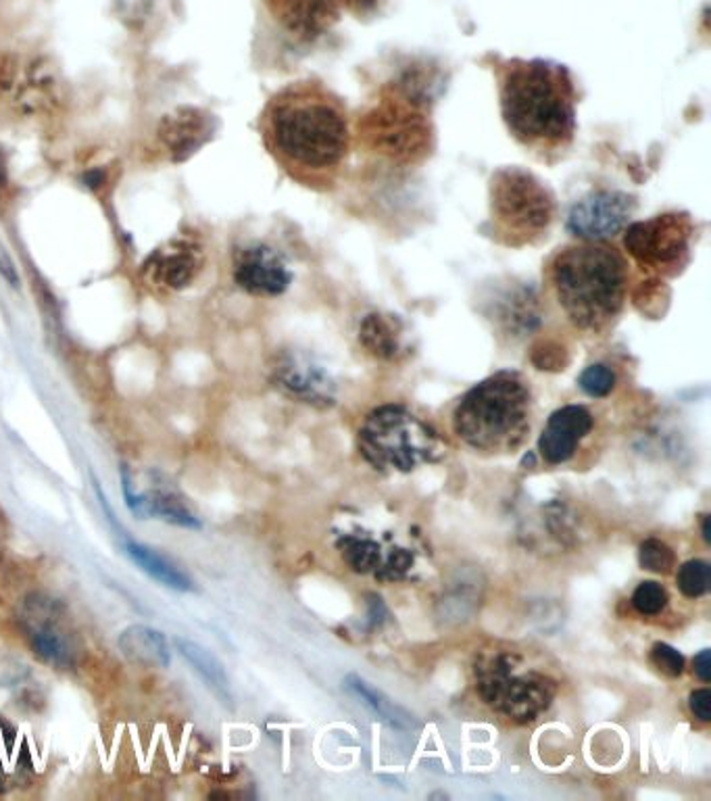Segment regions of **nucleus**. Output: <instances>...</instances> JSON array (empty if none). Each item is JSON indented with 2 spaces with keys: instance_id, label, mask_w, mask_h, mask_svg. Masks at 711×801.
Instances as JSON below:
<instances>
[{
  "instance_id": "nucleus-1",
  "label": "nucleus",
  "mask_w": 711,
  "mask_h": 801,
  "mask_svg": "<svg viewBox=\"0 0 711 801\" xmlns=\"http://www.w3.org/2000/svg\"><path fill=\"white\" fill-rule=\"evenodd\" d=\"M265 147L295 180L328 188L350 152L348 113L319 82L282 88L261 117Z\"/></svg>"
},
{
  "instance_id": "nucleus-2",
  "label": "nucleus",
  "mask_w": 711,
  "mask_h": 801,
  "mask_svg": "<svg viewBox=\"0 0 711 801\" xmlns=\"http://www.w3.org/2000/svg\"><path fill=\"white\" fill-rule=\"evenodd\" d=\"M501 116L513 138L536 152L567 149L576 134L570 71L543 59H512L498 69Z\"/></svg>"
},
{
  "instance_id": "nucleus-3",
  "label": "nucleus",
  "mask_w": 711,
  "mask_h": 801,
  "mask_svg": "<svg viewBox=\"0 0 711 801\" xmlns=\"http://www.w3.org/2000/svg\"><path fill=\"white\" fill-rule=\"evenodd\" d=\"M546 278L567 319L580 330L596 333L624 307L629 261L608 240H580L551 257Z\"/></svg>"
},
{
  "instance_id": "nucleus-4",
  "label": "nucleus",
  "mask_w": 711,
  "mask_h": 801,
  "mask_svg": "<svg viewBox=\"0 0 711 801\" xmlns=\"http://www.w3.org/2000/svg\"><path fill=\"white\" fill-rule=\"evenodd\" d=\"M530 386L515 372H498L470 388L453 412V431L472 449L503 453L530 431Z\"/></svg>"
},
{
  "instance_id": "nucleus-5",
  "label": "nucleus",
  "mask_w": 711,
  "mask_h": 801,
  "mask_svg": "<svg viewBox=\"0 0 711 801\" xmlns=\"http://www.w3.org/2000/svg\"><path fill=\"white\" fill-rule=\"evenodd\" d=\"M488 192L493 234L507 247L541 240L555 221L557 205L553 192L522 167L496 169Z\"/></svg>"
},
{
  "instance_id": "nucleus-6",
  "label": "nucleus",
  "mask_w": 711,
  "mask_h": 801,
  "mask_svg": "<svg viewBox=\"0 0 711 801\" xmlns=\"http://www.w3.org/2000/svg\"><path fill=\"white\" fill-rule=\"evenodd\" d=\"M359 451L372 466L397 472H412L443 455L436 433L403 405H382L365 417Z\"/></svg>"
},
{
  "instance_id": "nucleus-7",
  "label": "nucleus",
  "mask_w": 711,
  "mask_h": 801,
  "mask_svg": "<svg viewBox=\"0 0 711 801\" xmlns=\"http://www.w3.org/2000/svg\"><path fill=\"white\" fill-rule=\"evenodd\" d=\"M520 657L512 651H495L476 666L478 693L496 712L515 722H532L555 698V684L539 672H517Z\"/></svg>"
},
{
  "instance_id": "nucleus-8",
  "label": "nucleus",
  "mask_w": 711,
  "mask_h": 801,
  "mask_svg": "<svg viewBox=\"0 0 711 801\" xmlns=\"http://www.w3.org/2000/svg\"><path fill=\"white\" fill-rule=\"evenodd\" d=\"M693 234L695 226L691 217L665 214L626 226L624 247L643 269L677 274L689 259Z\"/></svg>"
},
{
  "instance_id": "nucleus-9",
  "label": "nucleus",
  "mask_w": 711,
  "mask_h": 801,
  "mask_svg": "<svg viewBox=\"0 0 711 801\" xmlns=\"http://www.w3.org/2000/svg\"><path fill=\"white\" fill-rule=\"evenodd\" d=\"M365 136L372 147L393 159H414L428 149V123L419 113L412 90L397 92L365 117Z\"/></svg>"
},
{
  "instance_id": "nucleus-10",
  "label": "nucleus",
  "mask_w": 711,
  "mask_h": 801,
  "mask_svg": "<svg viewBox=\"0 0 711 801\" xmlns=\"http://www.w3.org/2000/svg\"><path fill=\"white\" fill-rule=\"evenodd\" d=\"M121 481H124V497L134 516L140 520H150V517L161 520L167 524L190 531H197L203 526L199 516L188 505V500L161 474H149L147 486H140L134 478L132 472L124 467Z\"/></svg>"
},
{
  "instance_id": "nucleus-11",
  "label": "nucleus",
  "mask_w": 711,
  "mask_h": 801,
  "mask_svg": "<svg viewBox=\"0 0 711 801\" xmlns=\"http://www.w3.org/2000/svg\"><path fill=\"white\" fill-rule=\"evenodd\" d=\"M636 211V200L618 190H595L567 214V233L580 240H608L629 226Z\"/></svg>"
},
{
  "instance_id": "nucleus-12",
  "label": "nucleus",
  "mask_w": 711,
  "mask_h": 801,
  "mask_svg": "<svg viewBox=\"0 0 711 801\" xmlns=\"http://www.w3.org/2000/svg\"><path fill=\"white\" fill-rule=\"evenodd\" d=\"M23 629L33 653L55 668H71L76 662V645L61 622L57 603L42 597L28 601Z\"/></svg>"
},
{
  "instance_id": "nucleus-13",
  "label": "nucleus",
  "mask_w": 711,
  "mask_h": 801,
  "mask_svg": "<svg viewBox=\"0 0 711 801\" xmlns=\"http://www.w3.org/2000/svg\"><path fill=\"white\" fill-rule=\"evenodd\" d=\"M234 283L255 297H278L293 274L280 255L267 245H248L234 257Z\"/></svg>"
},
{
  "instance_id": "nucleus-14",
  "label": "nucleus",
  "mask_w": 711,
  "mask_h": 801,
  "mask_svg": "<svg viewBox=\"0 0 711 801\" xmlns=\"http://www.w3.org/2000/svg\"><path fill=\"white\" fill-rule=\"evenodd\" d=\"M284 30L300 40H315L338 21L343 0H265Z\"/></svg>"
},
{
  "instance_id": "nucleus-15",
  "label": "nucleus",
  "mask_w": 711,
  "mask_h": 801,
  "mask_svg": "<svg viewBox=\"0 0 711 801\" xmlns=\"http://www.w3.org/2000/svg\"><path fill=\"white\" fill-rule=\"evenodd\" d=\"M593 431V416L582 405H565L549 417L539 438V451L549 464H563L574 457L579 443Z\"/></svg>"
},
{
  "instance_id": "nucleus-16",
  "label": "nucleus",
  "mask_w": 711,
  "mask_h": 801,
  "mask_svg": "<svg viewBox=\"0 0 711 801\" xmlns=\"http://www.w3.org/2000/svg\"><path fill=\"white\" fill-rule=\"evenodd\" d=\"M149 280L169 290H180L192 283L200 271V247L188 240H174L166 249L152 253L145 264Z\"/></svg>"
},
{
  "instance_id": "nucleus-17",
  "label": "nucleus",
  "mask_w": 711,
  "mask_h": 801,
  "mask_svg": "<svg viewBox=\"0 0 711 801\" xmlns=\"http://www.w3.org/2000/svg\"><path fill=\"white\" fill-rule=\"evenodd\" d=\"M214 121L199 109H180L167 116L159 128V136L174 161H184L211 138Z\"/></svg>"
},
{
  "instance_id": "nucleus-18",
  "label": "nucleus",
  "mask_w": 711,
  "mask_h": 801,
  "mask_svg": "<svg viewBox=\"0 0 711 801\" xmlns=\"http://www.w3.org/2000/svg\"><path fill=\"white\" fill-rule=\"evenodd\" d=\"M276 380L284 390L305 403H332L330 378L307 359L284 357L276 366Z\"/></svg>"
},
{
  "instance_id": "nucleus-19",
  "label": "nucleus",
  "mask_w": 711,
  "mask_h": 801,
  "mask_svg": "<svg viewBox=\"0 0 711 801\" xmlns=\"http://www.w3.org/2000/svg\"><path fill=\"white\" fill-rule=\"evenodd\" d=\"M117 645L121 655L134 666L167 668L171 662V651L166 634L150 626H130L119 634Z\"/></svg>"
},
{
  "instance_id": "nucleus-20",
  "label": "nucleus",
  "mask_w": 711,
  "mask_h": 801,
  "mask_svg": "<svg viewBox=\"0 0 711 801\" xmlns=\"http://www.w3.org/2000/svg\"><path fill=\"white\" fill-rule=\"evenodd\" d=\"M126 553L136 566L140 567L145 574H149L152 581L164 584L167 589L182 591V593L195 591L192 578L176 566L171 560H167L166 555L150 550L138 541H126Z\"/></svg>"
},
{
  "instance_id": "nucleus-21",
  "label": "nucleus",
  "mask_w": 711,
  "mask_h": 801,
  "mask_svg": "<svg viewBox=\"0 0 711 801\" xmlns=\"http://www.w3.org/2000/svg\"><path fill=\"white\" fill-rule=\"evenodd\" d=\"M176 647L182 653L184 660L197 670V674L207 683V686L214 689L217 698L226 705H230V701H233L230 681L216 655L209 653L205 647H200L199 643H195L190 639H176Z\"/></svg>"
},
{
  "instance_id": "nucleus-22",
  "label": "nucleus",
  "mask_w": 711,
  "mask_h": 801,
  "mask_svg": "<svg viewBox=\"0 0 711 801\" xmlns=\"http://www.w3.org/2000/svg\"><path fill=\"white\" fill-rule=\"evenodd\" d=\"M345 683H347L348 691H353L359 700H364L365 705H367L374 714H378L384 722H388V724H393V726H397V729H412V726H415V720L412 714H407L403 708H398L395 701L386 698L382 691H378L376 686H372L367 681H364L362 676L348 674Z\"/></svg>"
},
{
  "instance_id": "nucleus-23",
  "label": "nucleus",
  "mask_w": 711,
  "mask_h": 801,
  "mask_svg": "<svg viewBox=\"0 0 711 801\" xmlns=\"http://www.w3.org/2000/svg\"><path fill=\"white\" fill-rule=\"evenodd\" d=\"M28 755L19 743V733L16 726L7 720H0V793L11 789L17 779L26 772Z\"/></svg>"
},
{
  "instance_id": "nucleus-24",
  "label": "nucleus",
  "mask_w": 711,
  "mask_h": 801,
  "mask_svg": "<svg viewBox=\"0 0 711 801\" xmlns=\"http://www.w3.org/2000/svg\"><path fill=\"white\" fill-rule=\"evenodd\" d=\"M359 340L364 343L365 349L369 350L376 357H393L397 355L398 336L393 328V324L386 317L372 314L362 322V330H359Z\"/></svg>"
},
{
  "instance_id": "nucleus-25",
  "label": "nucleus",
  "mask_w": 711,
  "mask_h": 801,
  "mask_svg": "<svg viewBox=\"0 0 711 801\" xmlns=\"http://www.w3.org/2000/svg\"><path fill=\"white\" fill-rule=\"evenodd\" d=\"M679 589L682 595L695 600L710 589V564L703 560H691L679 570Z\"/></svg>"
},
{
  "instance_id": "nucleus-26",
  "label": "nucleus",
  "mask_w": 711,
  "mask_h": 801,
  "mask_svg": "<svg viewBox=\"0 0 711 801\" xmlns=\"http://www.w3.org/2000/svg\"><path fill=\"white\" fill-rule=\"evenodd\" d=\"M632 605L643 616H658L668 605V591L663 589L662 584L653 583V581L641 583L632 595Z\"/></svg>"
},
{
  "instance_id": "nucleus-27",
  "label": "nucleus",
  "mask_w": 711,
  "mask_h": 801,
  "mask_svg": "<svg viewBox=\"0 0 711 801\" xmlns=\"http://www.w3.org/2000/svg\"><path fill=\"white\" fill-rule=\"evenodd\" d=\"M641 566L655 572V574H668L674 567V551L670 550L660 538H646L639 551Z\"/></svg>"
},
{
  "instance_id": "nucleus-28",
  "label": "nucleus",
  "mask_w": 711,
  "mask_h": 801,
  "mask_svg": "<svg viewBox=\"0 0 711 801\" xmlns=\"http://www.w3.org/2000/svg\"><path fill=\"white\" fill-rule=\"evenodd\" d=\"M343 553L355 572H369L381 564V547L374 541L348 538Z\"/></svg>"
},
{
  "instance_id": "nucleus-29",
  "label": "nucleus",
  "mask_w": 711,
  "mask_h": 801,
  "mask_svg": "<svg viewBox=\"0 0 711 801\" xmlns=\"http://www.w3.org/2000/svg\"><path fill=\"white\" fill-rule=\"evenodd\" d=\"M580 388L589 395V397H608L615 388V374L608 366L603 364H595V366H589L579 378Z\"/></svg>"
},
{
  "instance_id": "nucleus-30",
  "label": "nucleus",
  "mask_w": 711,
  "mask_h": 801,
  "mask_svg": "<svg viewBox=\"0 0 711 801\" xmlns=\"http://www.w3.org/2000/svg\"><path fill=\"white\" fill-rule=\"evenodd\" d=\"M651 662L653 666L663 672L665 676L677 679L684 672V657L680 651L674 650L668 643H655L651 650Z\"/></svg>"
},
{
  "instance_id": "nucleus-31",
  "label": "nucleus",
  "mask_w": 711,
  "mask_h": 801,
  "mask_svg": "<svg viewBox=\"0 0 711 801\" xmlns=\"http://www.w3.org/2000/svg\"><path fill=\"white\" fill-rule=\"evenodd\" d=\"M691 712L699 718L701 722H710L711 720V693L710 689H697L689 698Z\"/></svg>"
},
{
  "instance_id": "nucleus-32",
  "label": "nucleus",
  "mask_w": 711,
  "mask_h": 801,
  "mask_svg": "<svg viewBox=\"0 0 711 801\" xmlns=\"http://www.w3.org/2000/svg\"><path fill=\"white\" fill-rule=\"evenodd\" d=\"M0 276L11 286H19V274H17L16 264H13L11 255L2 247H0Z\"/></svg>"
},
{
  "instance_id": "nucleus-33",
  "label": "nucleus",
  "mask_w": 711,
  "mask_h": 801,
  "mask_svg": "<svg viewBox=\"0 0 711 801\" xmlns=\"http://www.w3.org/2000/svg\"><path fill=\"white\" fill-rule=\"evenodd\" d=\"M695 674L703 681V683H710L711 681V651L703 650L695 657Z\"/></svg>"
},
{
  "instance_id": "nucleus-34",
  "label": "nucleus",
  "mask_w": 711,
  "mask_h": 801,
  "mask_svg": "<svg viewBox=\"0 0 711 801\" xmlns=\"http://www.w3.org/2000/svg\"><path fill=\"white\" fill-rule=\"evenodd\" d=\"M378 2L381 0H343V4H347L348 9L355 13V16H369L378 9Z\"/></svg>"
},
{
  "instance_id": "nucleus-35",
  "label": "nucleus",
  "mask_w": 711,
  "mask_h": 801,
  "mask_svg": "<svg viewBox=\"0 0 711 801\" xmlns=\"http://www.w3.org/2000/svg\"><path fill=\"white\" fill-rule=\"evenodd\" d=\"M703 538H705V543H711L710 516L703 520Z\"/></svg>"
},
{
  "instance_id": "nucleus-36",
  "label": "nucleus",
  "mask_w": 711,
  "mask_h": 801,
  "mask_svg": "<svg viewBox=\"0 0 711 801\" xmlns=\"http://www.w3.org/2000/svg\"><path fill=\"white\" fill-rule=\"evenodd\" d=\"M0 184H2V169H0Z\"/></svg>"
}]
</instances>
